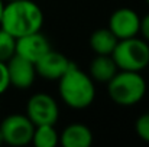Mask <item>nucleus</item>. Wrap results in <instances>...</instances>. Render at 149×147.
Segmentation results:
<instances>
[{
    "label": "nucleus",
    "instance_id": "nucleus-1",
    "mask_svg": "<svg viewBox=\"0 0 149 147\" xmlns=\"http://www.w3.org/2000/svg\"><path fill=\"white\" fill-rule=\"evenodd\" d=\"M1 29L16 39L25 35L41 32L44 25L42 9L32 0H13L4 4L1 19Z\"/></svg>",
    "mask_w": 149,
    "mask_h": 147
},
{
    "label": "nucleus",
    "instance_id": "nucleus-2",
    "mask_svg": "<svg viewBox=\"0 0 149 147\" xmlns=\"http://www.w3.org/2000/svg\"><path fill=\"white\" fill-rule=\"evenodd\" d=\"M58 90L62 101L75 110L87 108L96 97L93 79L72 62L58 79Z\"/></svg>",
    "mask_w": 149,
    "mask_h": 147
},
{
    "label": "nucleus",
    "instance_id": "nucleus-3",
    "mask_svg": "<svg viewBox=\"0 0 149 147\" xmlns=\"http://www.w3.org/2000/svg\"><path fill=\"white\" fill-rule=\"evenodd\" d=\"M110 98L123 107L138 104L146 94V82L139 72L122 71L116 72L114 77L107 82Z\"/></svg>",
    "mask_w": 149,
    "mask_h": 147
},
{
    "label": "nucleus",
    "instance_id": "nucleus-4",
    "mask_svg": "<svg viewBox=\"0 0 149 147\" xmlns=\"http://www.w3.org/2000/svg\"><path fill=\"white\" fill-rule=\"evenodd\" d=\"M111 58L117 69L141 72L149 65V45L136 36L120 39L111 52Z\"/></svg>",
    "mask_w": 149,
    "mask_h": 147
},
{
    "label": "nucleus",
    "instance_id": "nucleus-5",
    "mask_svg": "<svg viewBox=\"0 0 149 147\" xmlns=\"http://www.w3.org/2000/svg\"><path fill=\"white\" fill-rule=\"evenodd\" d=\"M35 131V124L28 118V115L12 114L6 117L0 126V133L3 143L10 146H26L32 141Z\"/></svg>",
    "mask_w": 149,
    "mask_h": 147
},
{
    "label": "nucleus",
    "instance_id": "nucleus-6",
    "mask_svg": "<svg viewBox=\"0 0 149 147\" xmlns=\"http://www.w3.org/2000/svg\"><path fill=\"white\" fill-rule=\"evenodd\" d=\"M26 115L35 126L55 124L59 115L55 99L48 94H35L26 104Z\"/></svg>",
    "mask_w": 149,
    "mask_h": 147
},
{
    "label": "nucleus",
    "instance_id": "nucleus-7",
    "mask_svg": "<svg viewBox=\"0 0 149 147\" xmlns=\"http://www.w3.org/2000/svg\"><path fill=\"white\" fill-rule=\"evenodd\" d=\"M109 29L113 32V35L120 39L133 38L139 33L141 29V17L138 13L129 7L117 9L111 13L109 19Z\"/></svg>",
    "mask_w": 149,
    "mask_h": 147
},
{
    "label": "nucleus",
    "instance_id": "nucleus-8",
    "mask_svg": "<svg viewBox=\"0 0 149 147\" xmlns=\"http://www.w3.org/2000/svg\"><path fill=\"white\" fill-rule=\"evenodd\" d=\"M6 66H7L10 85L25 90V88H29L35 82L36 69H35V63H32L31 61L15 53L6 62Z\"/></svg>",
    "mask_w": 149,
    "mask_h": 147
},
{
    "label": "nucleus",
    "instance_id": "nucleus-9",
    "mask_svg": "<svg viewBox=\"0 0 149 147\" xmlns=\"http://www.w3.org/2000/svg\"><path fill=\"white\" fill-rule=\"evenodd\" d=\"M51 49L49 41L41 33L35 32L16 39V55L35 63Z\"/></svg>",
    "mask_w": 149,
    "mask_h": 147
},
{
    "label": "nucleus",
    "instance_id": "nucleus-10",
    "mask_svg": "<svg viewBox=\"0 0 149 147\" xmlns=\"http://www.w3.org/2000/svg\"><path fill=\"white\" fill-rule=\"evenodd\" d=\"M70 65L71 61L67 59L62 53L49 49L41 59L35 62V69H36V75H41L48 81H54V79L58 81L64 75V72L70 68Z\"/></svg>",
    "mask_w": 149,
    "mask_h": 147
},
{
    "label": "nucleus",
    "instance_id": "nucleus-11",
    "mask_svg": "<svg viewBox=\"0 0 149 147\" xmlns=\"http://www.w3.org/2000/svg\"><path fill=\"white\" fill-rule=\"evenodd\" d=\"M59 143L64 147H88L93 143V133L87 126L74 123L62 131Z\"/></svg>",
    "mask_w": 149,
    "mask_h": 147
},
{
    "label": "nucleus",
    "instance_id": "nucleus-12",
    "mask_svg": "<svg viewBox=\"0 0 149 147\" xmlns=\"http://www.w3.org/2000/svg\"><path fill=\"white\" fill-rule=\"evenodd\" d=\"M116 72H117V66L111 55H97L90 65L91 78L99 82H109Z\"/></svg>",
    "mask_w": 149,
    "mask_h": 147
},
{
    "label": "nucleus",
    "instance_id": "nucleus-13",
    "mask_svg": "<svg viewBox=\"0 0 149 147\" xmlns=\"http://www.w3.org/2000/svg\"><path fill=\"white\" fill-rule=\"evenodd\" d=\"M119 39L113 35L109 28L97 29L90 36V46L97 55H111Z\"/></svg>",
    "mask_w": 149,
    "mask_h": 147
},
{
    "label": "nucleus",
    "instance_id": "nucleus-14",
    "mask_svg": "<svg viewBox=\"0 0 149 147\" xmlns=\"http://www.w3.org/2000/svg\"><path fill=\"white\" fill-rule=\"evenodd\" d=\"M32 143L36 147H55L59 143V136L54 128V124L35 126Z\"/></svg>",
    "mask_w": 149,
    "mask_h": 147
},
{
    "label": "nucleus",
    "instance_id": "nucleus-15",
    "mask_svg": "<svg viewBox=\"0 0 149 147\" xmlns=\"http://www.w3.org/2000/svg\"><path fill=\"white\" fill-rule=\"evenodd\" d=\"M16 53V38L0 29V61L7 62Z\"/></svg>",
    "mask_w": 149,
    "mask_h": 147
},
{
    "label": "nucleus",
    "instance_id": "nucleus-16",
    "mask_svg": "<svg viewBox=\"0 0 149 147\" xmlns=\"http://www.w3.org/2000/svg\"><path fill=\"white\" fill-rule=\"evenodd\" d=\"M135 127H136L138 136H139L143 141H148L149 143V114L141 115V117L136 120Z\"/></svg>",
    "mask_w": 149,
    "mask_h": 147
},
{
    "label": "nucleus",
    "instance_id": "nucleus-17",
    "mask_svg": "<svg viewBox=\"0 0 149 147\" xmlns=\"http://www.w3.org/2000/svg\"><path fill=\"white\" fill-rule=\"evenodd\" d=\"M10 87V81H9V74H7V66L6 62L0 61V95Z\"/></svg>",
    "mask_w": 149,
    "mask_h": 147
},
{
    "label": "nucleus",
    "instance_id": "nucleus-18",
    "mask_svg": "<svg viewBox=\"0 0 149 147\" xmlns=\"http://www.w3.org/2000/svg\"><path fill=\"white\" fill-rule=\"evenodd\" d=\"M139 32L142 33V36L149 42V13L143 19H141V29H139Z\"/></svg>",
    "mask_w": 149,
    "mask_h": 147
},
{
    "label": "nucleus",
    "instance_id": "nucleus-19",
    "mask_svg": "<svg viewBox=\"0 0 149 147\" xmlns=\"http://www.w3.org/2000/svg\"><path fill=\"white\" fill-rule=\"evenodd\" d=\"M3 9H4V4H3V0H0V19H1V13H3Z\"/></svg>",
    "mask_w": 149,
    "mask_h": 147
},
{
    "label": "nucleus",
    "instance_id": "nucleus-20",
    "mask_svg": "<svg viewBox=\"0 0 149 147\" xmlns=\"http://www.w3.org/2000/svg\"><path fill=\"white\" fill-rule=\"evenodd\" d=\"M3 144V137H1V133H0V146Z\"/></svg>",
    "mask_w": 149,
    "mask_h": 147
},
{
    "label": "nucleus",
    "instance_id": "nucleus-21",
    "mask_svg": "<svg viewBox=\"0 0 149 147\" xmlns=\"http://www.w3.org/2000/svg\"><path fill=\"white\" fill-rule=\"evenodd\" d=\"M146 3H148V4H149V0H146Z\"/></svg>",
    "mask_w": 149,
    "mask_h": 147
},
{
    "label": "nucleus",
    "instance_id": "nucleus-22",
    "mask_svg": "<svg viewBox=\"0 0 149 147\" xmlns=\"http://www.w3.org/2000/svg\"><path fill=\"white\" fill-rule=\"evenodd\" d=\"M7 1H13V0H7Z\"/></svg>",
    "mask_w": 149,
    "mask_h": 147
},
{
    "label": "nucleus",
    "instance_id": "nucleus-23",
    "mask_svg": "<svg viewBox=\"0 0 149 147\" xmlns=\"http://www.w3.org/2000/svg\"><path fill=\"white\" fill-rule=\"evenodd\" d=\"M148 66H149V65H148Z\"/></svg>",
    "mask_w": 149,
    "mask_h": 147
}]
</instances>
